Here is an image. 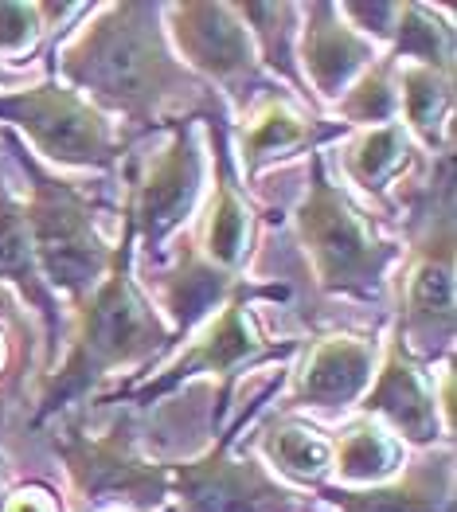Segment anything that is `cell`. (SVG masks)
Segmentation results:
<instances>
[{"mask_svg": "<svg viewBox=\"0 0 457 512\" xmlns=\"http://www.w3.org/2000/svg\"><path fill=\"white\" fill-rule=\"evenodd\" d=\"M157 16L149 4L102 8L63 51V75L122 110L129 122H153L168 102L200 90L165 51Z\"/></svg>", "mask_w": 457, "mask_h": 512, "instance_id": "obj_1", "label": "cell"}, {"mask_svg": "<svg viewBox=\"0 0 457 512\" xmlns=\"http://www.w3.org/2000/svg\"><path fill=\"white\" fill-rule=\"evenodd\" d=\"M161 344H165V329L153 317V309L141 301V294L133 290V282H129V258L122 251V255L114 258L110 278L90 294L79 341L71 348L59 380L51 384V395L43 399V415L55 411V407H63V399L86 391L98 376H106L110 368L133 364V360L149 356Z\"/></svg>", "mask_w": 457, "mask_h": 512, "instance_id": "obj_2", "label": "cell"}, {"mask_svg": "<svg viewBox=\"0 0 457 512\" xmlns=\"http://www.w3.org/2000/svg\"><path fill=\"white\" fill-rule=\"evenodd\" d=\"M32 200L24 204V223L43 274L71 298L94 294L106 274V247L98 239V215L90 196L67 180L43 176L28 161Z\"/></svg>", "mask_w": 457, "mask_h": 512, "instance_id": "obj_3", "label": "cell"}, {"mask_svg": "<svg viewBox=\"0 0 457 512\" xmlns=\"http://www.w3.org/2000/svg\"><path fill=\"white\" fill-rule=\"evenodd\" d=\"M301 235L309 243V255L317 262V274L329 290L340 294H364L372 298L383 266L391 262V247L375 243L364 219L344 204V196L329 184L321 161H313V188L301 208Z\"/></svg>", "mask_w": 457, "mask_h": 512, "instance_id": "obj_4", "label": "cell"}, {"mask_svg": "<svg viewBox=\"0 0 457 512\" xmlns=\"http://www.w3.org/2000/svg\"><path fill=\"white\" fill-rule=\"evenodd\" d=\"M0 118L32 133V141L59 165H110L114 141L106 118L75 90L32 86L0 98Z\"/></svg>", "mask_w": 457, "mask_h": 512, "instance_id": "obj_5", "label": "cell"}, {"mask_svg": "<svg viewBox=\"0 0 457 512\" xmlns=\"http://www.w3.org/2000/svg\"><path fill=\"white\" fill-rule=\"evenodd\" d=\"M63 458L90 497H114L125 505H157L165 501L168 477L153 470L133 454V442L125 430H106V434H86V430H67L63 438Z\"/></svg>", "mask_w": 457, "mask_h": 512, "instance_id": "obj_6", "label": "cell"}, {"mask_svg": "<svg viewBox=\"0 0 457 512\" xmlns=\"http://www.w3.org/2000/svg\"><path fill=\"white\" fill-rule=\"evenodd\" d=\"M184 512H282L290 509V493L254 462H231L223 446H215L208 462L176 470Z\"/></svg>", "mask_w": 457, "mask_h": 512, "instance_id": "obj_7", "label": "cell"}, {"mask_svg": "<svg viewBox=\"0 0 457 512\" xmlns=\"http://www.w3.org/2000/svg\"><path fill=\"white\" fill-rule=\"evenodd\" d=\"M176 16V43L180 51L211 71L231 94H243V86L254 83V59H250L247 28L235 20V8L223 4H180Z\"/></svg>", "mask_w": 457, "mask_h": 512, "instance_id": "obj_8", "label": "cell"}, {"mask_svg": "<svg viewBox=\"0 0 457 512\" xmlns=\"http://www.w3.org/2000/svg\"><path fill=\"white\" fill-rule=\"evenodd\" d=\"M196 188H200V153L192 137L180 133L161 153V161L149 169V176L137 184V200L129 212V227H141V239L149 251L188 215Z\"/></svg>", "mask_w": 457, "mask_h": 512, "instance_id": "obj_9", "label": "cell"}, {"mask_svg": "<svg viewBox=\"0 0 457 512\" xmlns=\"http://www.w3.org/2000/svg\"><path fill=\"white\" fill-rule=\"evenodd\" d=\"M450 231L430 243L407 282V337L415 352H438L454 341V262Z\"/></svg>", "mask_w": 457, "mask_h": 512, "instance_id": "obj_10", "label": "cell"}, {"mask_svg": "<svg viewBox=\"0 0 457 512\" xmlns=\"http://www.w3.org/2000/svg\"><path fill=\"white\" fill-rule=\"evenodd\" d=\"M372 376V344L356 337H333L313 348L297 391L293 407H336L348 403Z\"/></svg>", "mask_w": 457, "mask_h": 512, "instance_id": "obj_11", "label": "cell"}, {"mask_svg": "<svg viewBox=\"0 0 457 512\" xmlns=\"http://www.w3.org/2000/svg\"><path fill=\"white\" fill-rule=\"evenodd\" d=\"M340 512H454L450 462H418L395 485L372 493H329Z\"/></svg>", "mask_w": 457, "mask_h": 512, "instance_id": "obj_12", "label": "cell"}, {"mask_svg": "<svg viewBox=\"0 0 457 512\" xmlns=\"http://www.w3.org/2000/svg\"><path fill=\"white\" fill-rule=\"evenodd\" d=\"M368 59V43L348 24H340L333 4H317L305 28V67L321 94H340L348 75Z\"/></svg>", "mask_w": 457, "mask_h": 512, "instance_id": "obj_13", "label": "cell"}, {"mask_svg": "<svg viewBox=\"0 0 457 512\" xmlns=\"http://www.w3.org/2000/svg\"><path fill=\"white\" fill-rule=\"evenodd\" d=\"M364 407L387 415L395 427L403 430L407 438H415V442H430V438L438 434L434 403H430V395L422 391L418 376L411 372V364H403L399 352L383 364V372H379V380H375L372 395H368Z\"/></svg>", "mask_w": 457, "mask_h": 512, "instance_id": "obj_14", "label": "cell"}, {"mask_svg": "<svg viewBox=\"0 0 457 512\" xmlns=\"http://www.w3.org/2000/svg\"><path fill=\"white\" fill-rule=\"evenodd\" d=\"M258 356H266V348L247 333L243 305H227V309H223V317H219V325L208 333V341L200 344L192 356H184V360L176 364V372H172L168 380H161L157 387H149L141 399H149L153 391H165V387L180 384V380H184V376H192V372H219V376H235L243 364L258 360Z\"/></svg>", "mask_w": 457, "mask_h": 512, "instance_id": "obj_15", "label": "cell"}, {"mask_svg": "<svg viewBox=\"0 0 457 512\" xmlns=\"http://www.w3.org/2000/svg\"><path fill=\"white\" fill-rule=\"evenodd\" d=\"M0 278H16L24 286V294L47 313V321H55V301L43 290L36 262H32V239H28L24 208L4 188H0Z\"/></svg>", "mask_w": 457, "mask_h": 512, "instance_id": "obj_16", "label": "cell"}, {"mask_svg": "<svg viewBox=\"0 0 457 512\" xmlns=\"http://www.w3.org/2000/svg\"><path fill=\"white\" fill-rule=\"evenodd\" d=\"M407 133L399 126H379L368 137H360L348 153V169L364 188H383L395 172L407 165Z\"/></svg>", "mask_w": 457, "mask_h": 512, "instance_id": "obj_17", "label": "cell"}, {"mask_svg": "<svg viewBox=\"0 0 457 512\" xmlns=\"http://www.w3.org/2000/svg\"><path fill=\"white\" fill-rule=\"evenodd\" d=\"M266 454L282 466V473L301 477V481H317L329 470V446L317 430L301 427V423H278L266 434Z\"/></svg>", "mask_w": 457, "mask_h": 512, "instance_id": "obj_18", "label": "cell"}, {"mask_svg": "<svg viewBox=\"0 0 457 512\" xmlns=\"http://www.w3.org/2000/svg\"><path fill=\"white\" fill-rule=\"evenodd\" d=\"M336 466L348 481H372L395 466V442L372 423H356L336 442Z\"/></svg>", "mask_w": 457, "mask_h": 512, "instance_id": "obj_19", "label": "cell"}, {"mask_svg": "<svg viewBox=\"0 0 457 512\" xmlns=\"http://www.w3.org/2000/svg\"><path fill=\"white\" fill-rule=\"evenodd\" d=\"M403 106H407L411 126L434 145L442 118H446V106H450V79H442L434 67H407L403 71Z\"/></svg>", "mask_w": 457, "mask_h": 512, "instance_id": "obj_20", "label": "cell"}, {"mask_svg": "<svg viewBox=\"0 0 457 512\" xmlns=\"http://www.w3.org/2000/svg\"><path fill=\"white\" fill-rule=\"evenodd\" d=\"M309 137H313V126H305V122H301L297 114H290L282 102H270V106L254 118L243 149H247L250 165H258L262 157H270V153H290V149H297V145L309 141Z\"/></svg>", "mask_w": 457, "mask_h": 512, "instance_id": "obj_21", "label": "cell"}, {"mask_svg": "<svg viewBox=\"0 0 457 512\" xmlns=\"http://www.w3.org/2000/svg\"><path fill=\"white\" fill-rule=\"evenodd\" d=\"M243 239H247V208L239 204L235 188L223 180L219 184V200L211 208L208 223V262L211 266H227L235 262L243 251Z\"/></svg>", "mask_w": 457, "mask_h": 512, "instance_id": "obj_22", "label": "cell"}, {"mask_svg": "<svg viewBox=\"0 0 457 512\" xmlns=\"http://www.w3.org/2000/svg\"><path fill=\"white\" fill-rule=\"evenodd\" d=\"M403 32H399V47L403 55L422 59V67H450V32L426 12V8H403Z\"/></svg>", "mask_w": 457, "mask_h": 512, "instance_id": "obj_23", "label": "cell"}, {"mask_svg": "<svg viewBox=\"0 0 457 512\" xmlns=\"http://www.w3.org/2000/svg\"><path fill=\"white\" fill-rule=\"evenodd\" d=\"M340 110H344L348 122H387L395 114V90L387 83V67L368 71L356 90H348Z\"/></svg>", "mask_w": 457, "mask_h": 512, "instance_id": "obj_24", "label": "cell"}, {"mask_svg": "<svg viewBox=\"0 0 457 512\" xmlns=\"http://www.w3.org/2000/svg\"><path fill=\"white\" fill-rule=\"evenodd\" d=\"M36 4H0V47L4 51H20L24 43L32 40L36 24Z\"/></svg>", "mask_w": 457, "mask_h": 512, "instance_id": "obj_25", "label": "cell"}, {"mask_svg": "<svg viewBox=\"0 0 457 512\" xmlns=\"http://www.w3.org/2000/svg\"><path fill=\"white\" fill-rule=\"evenodd\" d=\"M4 512H59L55 509V501H51V493H43V489H24V493H16Z\"/></svg>", "mask_w": 457, "mask_h": 512, "instance_id": "obj_26", "label": "cell"}]
</instances>
